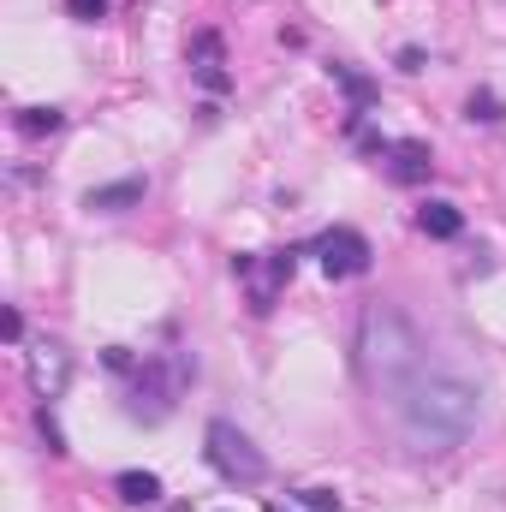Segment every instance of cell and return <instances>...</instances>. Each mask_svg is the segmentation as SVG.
I'll return each instance as SVG.
<instances>
[{
	"mask_svg": "<svg viewBox=\"0 0 506 512\" xmlns=\"http://www.w3.org/2000/svg\"><path fill=\"white\" fill-rule=\"evenodd\" d=\"M143 197H149V179H143V173H131V179H114V185L84 191V209H96V215H120V209H137Z\"/></svg>",
	"mask_w": 506,
	"mask_h": 512,
	"instance_id": "9",
	"label": "cell"
},
{
	"mask_svg": "<svg viewBox=\"0 0 506 512\" xmlns=\"http://www.w3.org/2000/svg\"><path fill=\"white\" fill-rule=\"evenodd\" d=\"M191 78L209 90V96H227L233 90V72H227V48L215 30H197L191 36Z\"/></svg>",
	"mask_w": 506,
	"mask_h": 512,
	"instance_id": "7",
	"label": "cell"
},
{
	"mask_svg": "<svg viewBox=\"0 0 506 512\" xmlns=\"http://www.w3.org/2000/svg\"><path fill=\"white\" fill-rule=\"evenodd\" d=\"M358 370L370 376V387L387 399V411L423 453H453L477 429V399H483L477 382L459 376L453 364H441L393 304H376L364 316Z\"/></svg>",
	"mask_w": 506,
	"mask_h": 512,
	"instance_id": "1",
	"label": "cell"
},
{
	"mask_svg": "<svg viewBox=\"0 0 506 512\" xmlns=\"http://www.w3.org/2000/svg\"><path fill=\"white\" fill-rule=\"evenodd\" d=\"M185 382H191V358H179V352L143 358V364H131V376H126V411L143 417V423H161L179 405Z\"/></svg>",
	"mask_w": 506,
	"mask_h": 512,
	"instance_id": "2",
	"label": "cell"
},
{
	"mask_svg": "<svg viewBox=\"0 0 506 512\" xmlns=\"http://www.w3.org/2000/svg\"><path fill=\"white\" fill-rule=\"evenodd\" d=\"M417 227H423L429 239H459V233H465V215H459L453 203H423V209H417Z\"/></svg>",
	"mask_w": 506,
	"mask_h": 512,
	"instance_id": "10",
	"label": "cell"
},
{
	"mask_svg": "<svg viewBox=\"0 0 506 512\" xmlns=\"http://www.w3.org/2000/svg\"><path fill=\"white\" fill-rule=\"evenodd\" d=\"M298 507L304 512H346V501L334 489H298Z\"/></svg>",
	"mask_w": 506,
	"mask_h": 512,
	"instance_id": "16",
	"label": "cell"
},
{
	"mask_svg": "<svg viewBox=\"0 0 506 512\" xmlns=\"http://www.w3.org/2000/svg\"><path fill=\"white\" fill-rule=\"evenodd\" d=\"M66 12H72L78 24H96V18L108 12V0H66Z\"/></svg>",
	"mask_w": 506,
	"mask_h": 512,
	"instance_id": "17",
	"label": "cell"
},
{
	"mask_svg": "<svg viewBox=\"0 0 506 512\" xmlns=\"http://www.w3.org/2000/svg\"><path fill=\"white\" fill-rule=\"evenodd\" d=\"M328 72H334V84H340V90H346V96H352V120H358V114H364V108H370V102H376V84H370V78H364V72H352V66H346V60H334V66H328Z\"/></svg>",
	"mask_w": 506,
	"mask_h": 512,
	"instance_id": "11",
	"label": "cell"
},
{
	"mask_svg": "<svg viewBox=\"0 0 506 512\" xmlns=\"http://www.w3.org/2000/svg\"><path fill=\"white\" fill-rule=\"evenodd\" d=\"M114 489H120L126 507H155V501H161V477H149V471H120Z\"/></svg>",
	"mask_w": 506,
	"mask_h": 512,
	"instance_id": "12",
	"label": "cell"
},
{
	"mask_svg": "<svg viewBox=\"0 0 506 512\" xmlns=\"http://www.w3.org/2000/svg\"><path fill=\"white\" fill-rule=\"evenodd\" d=\"M72 382V352L60 346V340H42V346H30V387H36V399H60Z\"/></svg>",
	"mask_w": 506,
	"mask_h": 512,
	"instance_id": "6",
	"label": "cell"
},
{
	"mask_svg": "<svg viewBox=\"0 0 506 512\" xmlns=\"http://www.w3.org/2000/svg\"><path fill=\"white\" fill-rule=\"evenodd\" d=\"M399 72H423V48H399Z\"/></svg>",
	"mask_w": 506,
	"mask_h": 512,
	"instance_id": "18",
	"label": "cell"
},
{
	"mask_svg": "<svg viewBox=\"0 0 506 512\" xmlns=\"http://www.w3.org/2000/svg\"><path fill=\"white\" fill-rule=\"evenodd\" d=\"M36 429H42V441H48V453L60 459V453H66V435H60V423H54V411H48V399L36 405Z\"/></svg>",
	"mask_w": 506,
	"mask_h": 512,
	"instance_id": "15",
	"label": "cell"
},
{
	"mask_svg": "<svg viewBox=\"0 0 506 512\" xmlns=\"http://www.w3.org/2000/svg\"><path fill=\"white\" fill-rule=\"evenodd\" d=\"M298 256H304V251H245V256H233V274L245 280V292H251V310H256V316H268V310H274V298L292 286V274H298Z\"/></svg>",
	"mask_w": 506,
	"mask_h": 512,
	"instance_id": "4",
	"label": "cell"
},
{
	"mask_svg": "<svg viewBox=\"0 0 506 512\" xmlns=\"http://www.w3.org/2000/svg\"><path fill=\"white\" fill-rule=\"evenodd\" d=\"M381 173H387L393 185H423V179L435 173V155H429V143L399 137V143H381Z\"/></svg>",
	"mask_w": 506,
	"mask_h": 512,
	"instance_id": "8",
	"label": "cell"
},
{
	"mask_svg": "<svg viewBox=\"0 0 506 512\" xmlns=\"http://www.w3.org/2000/svg\"><path fill=\"white\" fill-rule=\"evenodd\" d=\"M268 512H280V507H268Z\"/></svg>",
	"mask_w": 506,
	"mask_h": 512,
	"instance_id": "19",
	"label": "cell"
},
{
	"mask_svg": "<svg viewBox=\"0 0 506 512\" xmlns=\"http://www.w3.org/2000/svg\"><path fill=\"white\" fill-rule=\"evenodd\" d=\"M465 120H483V126H501V120H506L501 96H495V90H471V102H465Z\"/></svg>",
	"mask_w": 506,
	"mask_h": 512,
	"instance_id": "14",
	"label": "cell"
},
{
	"mask_svg": "<svg viewBox=\"0 0 506 512\" xmlns=\"http://www.w3.org/2000/svg\"><path fill=\"white\" fill-rule=\"evenodd\" d=\"M310 251L322 256V274H328V280H358V274L370 268V239H364L358 227H328Z\"/></svg>",
	"mask_w": 506,
	"mask_h": 512,
	"instance_id": "5",
	"label": "cell"
},
{
	"mask_svg": "<svg viewBox=\"0 0 506 512\" xmlns=\"http://www.w3.org/2000/svg\"><path fill=\"white\" fill-rule=\"evenodd\" d=\"M203 453H209L215 477H221V483H233V489H256V483L268 477L262 447H256L239 423H227V417H215V423L203 429Z\"/></svg>",
	"mask_w": 506,
	"mask_h": 512,
	"instance_id": "3",
	"label": "cell"
},
{
	"mask_svg": "<svg viewBox=\"0 0 506 512\" xmlns=\"http://www.w3.org/2000/svg\"><path fill=\"white\" fill-rule=\"evenodd\" d=\"M18 137H54V131L66 126V114L60 108H18Z\"/></svg>",
	"mask_w": 506,
	"mask_h": 512,
	"instance_id": "13",
	"label": "cell"
}]
</instances>
